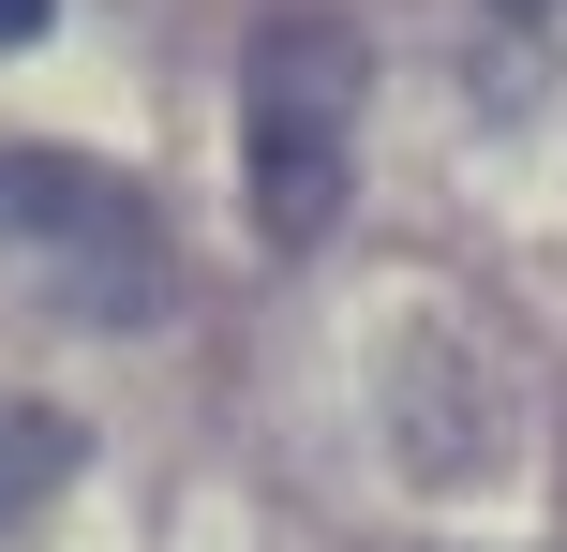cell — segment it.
Here are the masks:
<instances>
[{"label": "cell", "instance_id": "1", "mask_svg": "<svg viewBox=\"0 0 567 552\" xmlns=\"http://www.w3.org/2000/svg\"><path fill=\"white\" fill-rule=\"evenodd\" d=\"M359 90H373V45L343 15H269L239 45V209H255L269 254H313L343 225V179H359Z\"/></svg>", "mask_w": 567, "mask_h": 552}, {"label": "cell", "instance_id": "2", "mask_svg": "<svg viewBox=\"0 0 567 552\" xmlns=\"http://www.w3.org/2000/svg\"><path fill=\"white\" fill-rule=\"evenodd\" d=\"M0 269L45 284L60 314H90V329H150L165 284H179L150 195L120 165H90V149H0Z\"/></svg>", "mask_w": 567, "mask_h": 552}, {"label": "cell", "instance_id": "3", "mask_svg": "<svg viewBox=\"0 0 567 552\" xmlns=\"http://www.w3.org/2000/svg\"><path fill=\"white\" fill-rule=\"evenodd\" d=\"M75 464H90V434H75L60 404H0V523H30Z\"/></svg>", "mask_w": 567, "mask_h": 552}, {"label": "cell", "instance_id": "4", "mask_svg": "<svg viewBox=\"0 0 567 552\" xmlns=\"http://www.w3.org/2000/svg\"><path fill=\"white\" fill-rule=\"evenodd\" d=\"M45 15L60 0H0V45H45Z\"/></svg>", "mask_w": 567, "mask_h": 552}, {"label": "cell", "instance_id": "5", "mask_svg": "<svg viewBox=\"0 0 567 552\" xmlns=\"http://www.w3.org/2000/svg\"><path fill=\"white\" fill-rule=\"evenodd\" d=\"M493 15H523V30H553V15H567V0H493Z\"/></svg>", "mask_w": 567, "mask_h": 552}]
</instances>
